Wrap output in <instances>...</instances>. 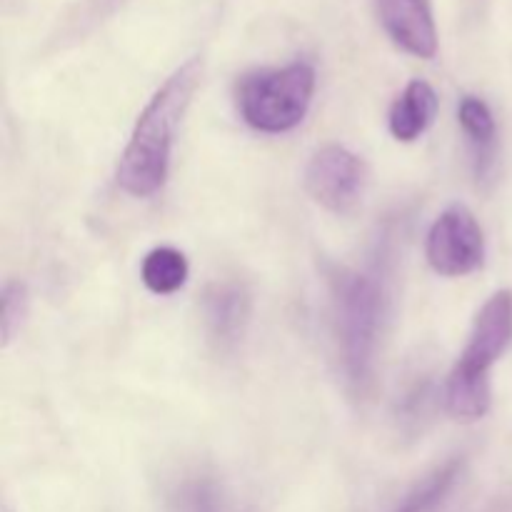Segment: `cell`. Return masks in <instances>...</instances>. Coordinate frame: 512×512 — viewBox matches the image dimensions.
<instances>
[{
  "label": "cell",
  "instance_id": "5",
  "mask_svg": "<svg viewBox=\"0 0 512 512\" xmlns=\"http://www.w3.org/2000/svg\"><path fill=\"white\" fill-rule=\"evenodd\" d=\"M425 258L430 268L445 278L470 275L485 260V235L475 215L465 205H450L428 230Z\"/></svg>",
  "mask_w": 512,
  "mask_h": 512
},
{
  "label": "cell",
  "instance_id": "2",
  "mask_svg": "<svg viewBox=\"0 0 512 512\" xmlns=\"http://www.w3.org/2000/svg\"><path fill=\"white\" fill-rule=\"evenodd\" d=\"M328 285L340 368L350 390L363 395L373 383L375 350L385 310L383 285L375 275L350 268L330 270Z\"/></svg>",
  "mask_w": 512,
  "mask_h": 512
},
{
  "label": "cell",
  "instance_id": "12",
  "mask_svg": "<svg viewBox=\"0 0 512 512\" xmlns=\"http://www.w3.org/2000/svg\"><path fill=\"white\" fill-rule=\"evenodd\" d=\"M463 473V458H453L445 465L435 468L433 473L425 475L408 495L403 503L395 508V512H433L445 500V495L453 490Z\"/></svg>",
  "mask_w": 512,
  "mask_h": 512
},
{
  "label": "cell",
  "instance_id": "1",
  "mask_svg": "<svg viewBox=\"0 0 512 512\" xmlns=\"http://www.w3.org/2000/svg\"><path fill=\"white\" fill-rule=\"evenodd\" d=\"M203 78V60L190 58L155 90L135 120L118 163V185L133 198H150L168 180L175 133Z\"/></svg>",
  "mask_w": 512,
  "mask_h": 512
},
{
  "label": "cell",
  "instance_id": "6",
  "mask_svg": "<svg viewBox=\"0 0 512 512\" xmlns=\"http://www.w3.org/2000/svg\"><path fill=\"white\" fill-rule=\"evenodd\" d=\"M365 163L343 145H325L305 168L310 198L335 215L353 213L365 193Z\"/></svg>",
  "mask_w": 512,
  "mask_h": 512
},
{
  "label": "cell",
  "instance_id": "7",
  "mask_svg": "<svg viewBox=\"0 0 512 512\" xmlns=\"http://www.w3.org/2000/svg\"><path fill=\"white\" fill-rule=\"evenodd\" d=\"M375 8L385 33L400 50L423 60L435 58L438 28L430 0H375Z\"/></svg>",
  "mask_w": 512,
  "mask_h": 512
},
{
  "label": "cell",
  "instance_id": "3",
  "mask_svg": "<svg viewBox=\"0 0 512 512\" xmlns=\"http://www.w3.org/2000/svg\"><path fill=\"white\" fill-rule=\"evenodd\" d=\"M512 340V293L500 290L480 308L465 350L450 370L445 408L455 420L473 423L490 410V368Z\"/></svg>",
  "mask_w": 512,
  "mask_h": 512
},
{
  "label": "cell",
  "instance_id": "13",
  "mask_svg": "<svg viewBox=\"0 0 512 512\" xmlns=\"http://www.w3.org/2000/svg\"><path fill=\"white\" fill-rule=\"evenodd\" d=\"M0 303H3V308H0V333H3V348H8L20 325H23L25 315H28V290L20 280H8L3 285Z\"/></svg>",
  "mask_w": 512,
  "mask_h": 512
},
{
  "label": "cell",
  "instance_id": "9",
  "mask_svg": "<svg viewBox=\"0 0 512 512\" xmlns=\"http://www.w3.org/2000/svg\"><path fill=\"white\" fill-rule=\"evenodd\" d=\"M438 113V95L428 80H413L393 103L388 115V128L400 143H413L433 125Z\"/></svg>",
  "mask_w": 512,
  "mask_h": 512
},
{
  "label": "cell",
  "instance_id": "10",
  "mask_svg": "<svg viewBox=\"0 0 512 512\" xmlns=\"http://www.w3.org/2000/svg\"><path fill=\"white\" fill-rule=\"evenodd\" d=\"M460 125L463 133L468 135V143L473 148L475 165H478V175H483L490 168L495 155V138H498V128H495V118L490 113L488 103L475 95H465L460 100L458 108Z\"/></svg>",
  "mask_w": 512,
  "mask_h": 512
},
{
  "label": "cell",
  "instance_id": "14",
  "mask_svg": "<svg viewBox=\"0 0 512 512\" xmlns=\"http://www.w3.org/2000/svg\"><path fill=\"white\" fill-rule=\"evenodd\" d=\"M178 512H220V495L210 480H190L178 495Z\"/></svg>",
  "mask_w": 512,
  "mask_h": 512
},
{
  "label": "cell",
  "instance_id": "8",
  "mask_svg": "<svg viewBox=\"0 0 512 512\" xmlns=\"http://www.w3.org/2000/svg\"><path fill=\"white\" fill-rule=\"evenodd\" d=\"M203 318L210 340L220 350H230L243 340L250 323V293L243 283H215L205 290Z\"/></svg>",
  "mask_w": 512,
  "mask_h": 512
},
{
  "label": "cell",
  "instance_id": "4",
  "mask_svg": "<svg viewBox=\"0 0 512 512\" xmlns=\"http://www.w3.org/2000/svg\"><path fill=\"white\" fill-rule=\"evenodd\" d=\"M315 95V68L305 60L283 68L253 70L235 88L245 123L258 133L280 135L298 128Z\"/></svg>",
  "mask_w": 512,
  "mask_h": 512
},
{
  "label": "cell",
  "instance_id": "11",
  "mask_svg": "<svg viewBox=\"0 0 512 512\" xmlns=\"http://www.w3.org/2000/svg\"><path fill=\"white\" fill-rule=\"evenodd\" d=\"M188 273L190 268L185 255L180 250L168 248V245L150 250L140 265V278H143L145 288L155 295L178 293L188 280Z\"/></svg>",
  "mask_w": 512,
  "mask_h": 512
}]
</instances>
